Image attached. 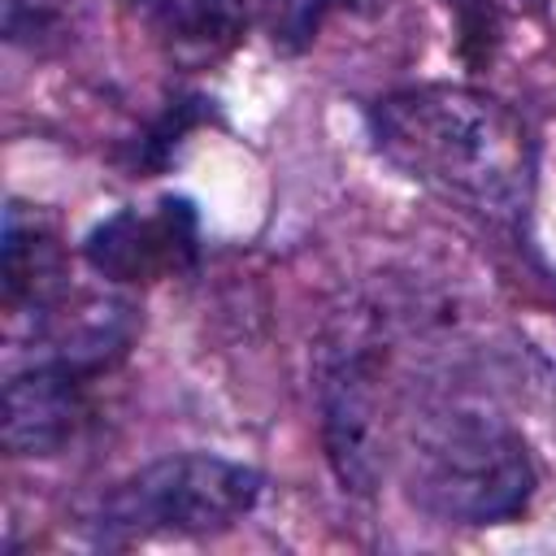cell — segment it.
Masks as SVG:
<instances>
[{
    "mask_svg": "<svg viewBox=\"0 0 556 556\" xmlns=\"http://www.w3.org/2000/svg\"><path fill=\"white\" fill-rule=\"evenodd\" d=\"M374 148L417 187L513 226L534 200V135L504 100L465 83L387 91L365 113Z\"/></svg>",
    "mask_w": 556,
    "mask_h": 556,
    "instance_id": "cell-1",
    "label": "cell"
},
{
    "mask_svg": "<svg viewBox=\"0 0 556 556\" xmlns=\"http://www.w3.org/2000/svg\"><path fill=\"white\" fill-rule=\"evenodd\" d=\"M404 491L443 526L521 521L539 491L526 439L482 408H443L421 417L404 443Z\"/></svg>",
    "mask_w": 556,
    "mask_h": 556,
    "instance_id": "cell-2",
    "label": "cell"
},
{
    "mask_svg": "<svg viewBox=\"0 0 556 556\" xmlns=\"http://www.w3.org/2000/svg\"><path fill=\"white\" fill-rule=\"evenodd\" d=\"M261 473L252 465L213 452L156 456L104 491H96L74 530L96 547H135L148 539H204L239 526L261 500Z\"/></svg>",
    "mask_w": 556,
    "mask_h": 556,
    "instance_id": "cell-3",
    "label": "cell"
},
{
    "mask_svg": "<svg viewBox=\"0 0 556 556\" xmlns=\"http://www.w3.org/2000/svg\"><path fill=\"white\" fill-rule=\"evenodd\" d=\"M321 443L334 478L369 495L387 465V348L369 326L343 321L317 352Z\"/></svg>",
    "mask_w": 556,
    "mask_h": 556,
    "instance_id": "cell-4",
    "label": "cell"
},
{
    "mask_svg": "<svg viewBox=\"0 0 556 556\" xmlns=\"http://www.w3.org/2000/svg\"><path fill=\"white\" fill-rule=\"evenodd\" d=\"M83 261L117 287L182 278L200 261V213L187 195H161L143 208L126 204L87 230Z\"/></svg>",
    "mask_w": 556,
    "mask_h": 556,
    "instance_id": "cell-5",
    "label": "cell"
},
{
    "mask_svg": "<svg viewBox=\"0 0 556 556\" xmlns=\"http://www.w3.org/2000/svg\"><path fill=\"white\" fill-rule=\"evenodd\" d=\"M96 369L70 356H39L4 382L0 439L9 456H56L65 452L91 421V387Z\"/></svg>",
    "mask_w": 556,
    "mask_h": 556,
    "instance_id": "cell-6",
    "label": "cell"
},
{
    "mask_svg": "<svg viewBox=\"0 0 556 556\" xmlns=\"http://www.w3.org/2000/svg\"><path fill=\"white\" fill-rule=\"evenodd\" d=\"M139 35L178 70H208L248 30L252 0H126Z\"/></svg>",
    "mask_w": 556,
    "mask_h": 556,
    "instance_id": "cell-7",
    "label": "cell"
},
{
    "mask_svg": "<svg viewBox=\"0 0 556 556\" xmlns=\"http://www.w3.org/2000/svg\"><path fill=\"white\" fill-rule=\"evenodd\" d=\"M0 282H4V308L9 313H35V321L70 291L61 235L43 208L22 204V200H13L4 208Z\"/></svg>",
    "mask_w": 556,
    "mask_h": 556,
    "instance_id": "cell-8",
    "label": "cell"
},
{
    "mask_svg": "<svg viewBox=\"0 0 556 556\" xmlns=\"http://www.w3.org/2000/svg\"><path fill=\"white\" fill-rule=\"evenodd\" d=\"M374 4L378 0H265L261 22H265L274 52L300 56L304 48H313V39L334 13H369Z\"/></svg>",
    "mask_w": 556,
    "mask_h": 556,
    "instance_id": "cell-9",
    "label": "cell"
},
{
    "mask_svg": "<svg viewBox=\"0 0 556 556\" xmlns=\"http://www.w3.org/2000/svg\"><path fill=\"white\" fill-rule=\"evenodd\" d=\"M204 122V100L187 96V100H169V109L130 143V169H165L169 156L178 152L182 135H191Z\"/></svg>",
    "mask_w": 556,
    "mask_h": 556,
    "instance_id": "cell-10",
    "label": "cell"
},
{
    "mask_svg": "<svg viewBox=\"0 0 556 556\" xmlns=\"http://www.w3.org/2000/svg\"><path fill=\"white\" fill-rule=\"evenodd\" d=\"M61 9L56 0H4V35L22 48H43L48 39H61Z\"/></svg>",
    "mask_w": 556,
    "mask_h": 556,
    "instance_id": "cell-11",
    "label": "cell"
},
{
    "mask_svg": "<svg viewBox=\"0 0 556 556\" xmlns=\"http://www.w3.org/2000/svg\"><path fill=\"white\" fill-rule=\"evenodd\" d=\"M447 9L456 13V26H460V52L469 61H486L495 39H500V22H495L491 0H447Z\"/></svg>",
    "mask_w": 556,
    "mask_h": 556,
    "instance_id": "cell-12",
    "label": "cell"
}]
</instances>
